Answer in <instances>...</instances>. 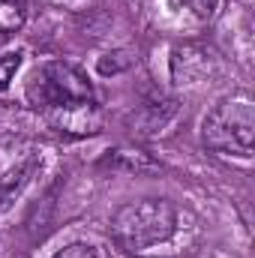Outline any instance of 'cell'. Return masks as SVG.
<instances>
[{"label":"cell","instance_id":"cell-1","mask_svg":"<svg viewBox=\"0 0 255 258\" xmlns=\"http://www.w3.org/2000/svg\"><path fill=\"white\" fill-rule=\"evenodd\" d=\"M177 231V210L165 198H138L114 210L108 234L120 252H147Z\"/></svg>","mask_w":255,"mask_h":258},{"label":"cell","instance_id":"cell-2","mask_svg":"<svg viewBox=\"0 0 255 258\" xmlns=\"http://www.w3.org/2000/svg\"><path fill=\"white\" fill-rule=\"evenodd\" d=\"M24 99L33 108H45L51 114H60V111H69V108L90 105L93 102V87H90L87 75L78 66L48 60V63L36 66L27 75Z\"/></svg>","mask_w":255,"mask_h":258},{"label":"cell","instance_id":"cell-3","mask_svg":"<svg viewBox=\"0 0 255 258\" xmlns=\"http://www.w3.org/2000/svg\"><path fill=\"white\" fill-rule=\"evenodd\" d=\"M255 108L249 96H225L219 99L201 120V141L213 153L225 156H252Z\"/></svg>","mask_w":255,"mask_h":258},{"label":"cell","instance_id":"cell-4","mask_svg":"<svg viewBox=\"0 0 255 258\" xmlns=\"http://www.w3.org/2000/svg\"><path fill=\"white\" fill-rule=\"evenodd\" d=\"M102 168H114V171H129V174H150L159 171V162L150 159V153L144 150H132V147H114L99 159Z\"/></svg>","mask_w":255,"mask_h":258},{"label":"cell","instance_id":"cell-5","mask_svg":"<svg viewBox=\"0 0 255 258\" xmlns=\"http://www.w3.org/2000/svg\"><path fill=\"white\" fill-rule=\"evenodd\" d=\"M36 168H39V159H36V156H24V159H18V162L0 177V210H6V207L21 195V189L30 183V177H33Z\"/></svg>","mask_w":255,"mask_h":258},{"label":"cell","instance_id":"cell-6","mask_svg":"<svg viewBox=\"0 0 255 258\" xmlns=\"http://www.w3.org/2000/svg\"><path fill=\"white\" fill-rule=\"evenodd\" d=\"M174 111H177V102L174 99H165V96H156V99H150L144 108H141V117H138V132L141 135H156V132H162V129L171 123V117H174Z\"/></svg>","mask_w":255,"mask_h":258},{"label":"cell","instance_id":"cell-7","mask_svg":"<svg viewBox=\"0 0 255 258\" xmlns=\"http://www.w3.org/2000/svg\"><path fill=\"white\" fill-rule=\"evenodd\" d=\"M168 9H171L174 15H183V18H189V21L204 24V21H210V18L216 15L219 0H168Z\"/></svg>","mask_w":255,"mask_h":258},{"label":"cell","instance_id":"cell-8","mask_svg":"<svg viewBox=\"0 0 255 258\" xmlns=\"http://www.w3.org/2000/svg\"><path fill=\"white\" fill-rule=\"evenodd\" d=\"M132 66H135L132 51L117 48V51H105V54L96 60V72H99V75H120V72H126Z\"/></svg>","mask_w":255,"mask_h":258},{"label":"cell","instance_id":"cell-9","mask_svg":"<svg viewBox=\"0 0 255 258\" xmlns=\"http://www.w3.org/2000/svg\"><path fill=\"white\" fill-rule=\"evenodd\" d=\"M24 21V3L21 0H0V30L9 33L15 27H21Z\"/></svg>","mask_w":255,"mask_h":258},{"label":"cell","instance_id":"cell-10","mask_svg":"<svg viewBox=\"0 0 255 258\" xmlns=\"http://www.w3.org/2000/svg\"><path fill=\"white\" fill-rule=\"evenodd\" d=\"M21 60H24V54H21V51L0 54V90H6V87H9V81L15 78V72H18Z\"/></svg>","mask_w":255,"mask_h":258},{"label":"cell","instance_id":"cell-11","mask_svg":"<svg viewBox=\"0 0 255 258\" xmlns=\"http://www.w3.org/2000/svg\"><path fill=\"white\" fill-rule=\"evenodd\" d=\"M51 258H96V249L90 243H69L60 252H54Z\"/></svg>","mask_w":255,"mask_h":258},{"label":"cell","instance_id":"cell-12","mask_svg":"<svg viewBox=\"0 0 255 258\" xmlns=\"http://www.w3.org/2000/svg\"><path fill=\"white\" fill-rule=\"evenodd\" d=\"M3 42H6V33H3V30H0V48H3Z\"/></svg>","mask_w":255,"mask_h":258}]
</instances>
